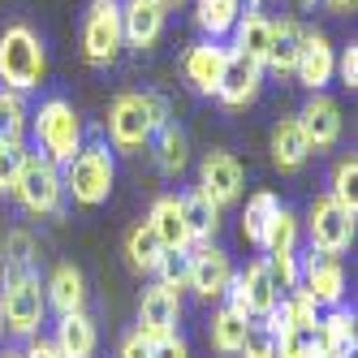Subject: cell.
Segmentation results:
<instances>
[{
	"label": "cell",
	"instance_id": "8",
	"mask_svg": "<svg viewBox=\"0 0 358 358\" xmlns=\"http://www.w3.org/2000/svg\"><path fill=\"white\" fill-rule=\"evenodd\" d=\"M121 48H125L121 0H91V9L83 17V57L91 65H113Z\"/></svg>",
	"mask_w": 358,
	"mask_h": 358
},
{
	"label": "cell",
	"instance_id": "16",
	"mask_svg": "<svg viewBox=\"0 0 358 358\" xmlns=\"http://www.w3.org/2000/svg\"><path fill=\"white\" fill-rule=\"evenodd\" d=\"M259 87H264V69L255 61H246V57H238V52H229L224 73H220V87H216L220 104L224 108H246V104H255Z\"/></svg>",
	"mask_w": 358,
	"mask_h": 358
},
{
	"label": "cell",
	"instance_id": "7",
	"mask_svg": "<svg viewBox=\"0 0 358 358\" xmlns=\"http://www.w3.org/2000/svg\"><path fill=\"white\" fill-rule=\"evenodd\" d=\"M224 294H229V306H234L238 315H246V320H268L276 311V302H280V289H276V280L268 272V259H255L242 272H234Z\"/></svg>",
	"mask_w": 358,
	"mask_h": 358
},
{
	"label": "cell",
	"instance_id": "9",
	"mask_svg": "<svg viewBox=\"0 0 358 358\" xmlns=\"http://www.w3.org/2000/svg\"><path fill=\"white\" fill-rule=\"evenodd\" d=\"M13 194H17V203L31 216H57L61 212V199H65L61 164L43 160V156H31L27 169H22V177H17V186H13Z\"/></svg>",
	"mask_w": 358,
	"mask_h": 358
},
{
	"label": "cell",
	"instance_id": "12",
	"mask_svg": "<svg viewBox=\"0 0 358 358\" xmlns=\"http://www.w3.org/2000/svg\"><path fill=\"white\" fill-rule=\"evenodd\" d=\"M242 186H246V173H242L238 156H229V151H208V156H203V164H199V190L208 194L216 208L238 203Z\"/></svg>",
	"mask_w": 358,
	"mask_h": 358
},
{
	"label": "cell",
	"instance_id": "24",
	"mask_svg": "<svg viewBox=\"0 0 358 358\" xmlns=\"http://www.w3.org/2000/svg\"><path fill=\"white\" fill-rule=\"evenodd\" d=\"M306 160H311V143H306L298 117L276 121V130H272V164L280 173H298Z\"/></svg>",
	"mask_w": 358,
	"mask_h": 358
},
{
	"label": "cell",
	"instance_id": "11",
	"mask_svg": "<svg viewBox=\"0 0 358 358\" xmlns=\"http://www.w3.org/2000/svg\"><path fill=\"white\" fill-rule=\"evenodd\" d=\"M298 289L311 298L315 306H341L345 298V268L337 255H306V264L298 272Z\"/></svg>",
	"mask_w": 358,
	"mask_h": 358
},
{
	"label": "cell",
	"instance_id": "45",
	"mask_svg": "<svg viewBox=\"0 0 358 358\" xmlns=\"http://www.w3.org/2000/svg\"><path fill=\"white\" fill-rule=\"evenodd\" d=\"M0 358H22V350H5V354H0Z\"/></svg>",
	"mask_w": 358,
	"mask_h": 358
},
{
	"label": "cell",
	"instance_id": "43",
	"mask_svg": "<svg viewBox=\"0 0 358 358\" xmlns=\"http://www.w3.org/2000/svg\"><path fill=\"white\" fill-rule=\"evenodd\" d=\"M22 358H61V350L52 341H43V337H31V345L22 350Z\"/></svg>",
	"mask_w": 358,
	"mask_h": 358
},
{
	"label": "cell",
	"instance_id": "36",
	"mask_svg": "<svg viewBox=\"0 0 358 358\" xmlns=\"http://www.w3.org/2000/svg\"><path fill=\"white\" fill-rule=\"evenodd\" d=\"M354 182H358V160H354V156H345V160L337 164V173H332V199H337V203H341V208H345L350 216L358 212Z\"/></svg>",
	"mask_w": 358,
	"mask_h": 358
},
{
	"label": "cell",
	"instance_id": "38",
	"mask_svg": "<svg viewBox=\"0 0 358 358\" xmlns=\"http://www.w3.org/2000/svg\"><path fill=\"white\" fill-rule=\"evenodd\" d=\"M268 272L276 280V289H298V272H302V259H298V250H276L268 255Z\"/></svg>",
	"mask_w": 358,
	"mask_h": 358
},
{
	"label": "cell",
	"instance_id": "2",
	"mask_svg": "<svg viewBox=\"0 0 358 358\" xmlns=\"http://www.w3.org/2000/svg\"><path fill=\"white\" fill-rule=\"evenodd\" d=\"M43 69H48V57L35 27H27V22L5 27V35H0V83H5V91H17V95L35 91L43 83Z\"/></svg>",
	"mask_w": 358,
	"mask_h": 358
},
{
	"label": "cell",
	"instance_id": "19",
	"mask_svg": "<svg viewBox=\"0 0 358 358\" xmlns=\"http://www.w3.org/2000/svg\"><path fill=\"white\" fill-rule=\"evenodd\" d=\"M147 224H151V234L160 238V246L169 255H186L190 250V234H186V216H182V199L177 194H160L151 203Z\"/></svg>",
	"mask_w": 358,
	"mask_h": 358
},
{
	"label": "cell",
	"instance_id": "3",
	"mask_svg": "<svg viewBox=\"0 0 358 358\" xmlns=\"http://www.w3.org/2000/svg\"><path fill=\"white\" fill-rule=\"evenodd\" d=\"M113 182H117V160L108 147H78L73 151V160L65 164L61 173V186L73 203H83V208H99V203H108L113 194Z\"/></svg>",
	"mask_w": 358,
	"mask_h": 358
},
{
	"label": "cell",
	"instance_id": "44",
	"mask_svg": "<svg viewBox=\"0 0 358 358\" xmlns=\"http://www.w3.org/2000/svg\"><path fill=\"white\" fill-rule=\"evenodd\" d=\"M332 9H354V0H328Z\"/></svg>",
	"mask_w": 358,
	"mask_h": 358
},
{
	"label": "cell",
	"instance_id": "40",
	"mask_svg": "<svg viewBox=\"0 0 358 358\" xmlns=\"http://www.w3.org/2000/svg\"><path fill=\"white\" fill-rule=\"evenodd\" d=\"M117 358H151V341L143 337L138 328H134V332H125L121 345H117Z\"/></svg>",
	"mask_w": 358,
	"mask_h": 358
},
{
	"label": "cell",
	"instance_id": "27",
	"mask_svg": "<svg viewBox=\"0 0 358 358\" xmlns=\"http://www.w3.org/2000/svg\"><path fill=\"white\" fill-rule=\"evenodd\" d=\"M276 212H280V199H276L272 190L250 194V199H246V212H242V238H246L250 246H259V250H264L268 224H272V216H276Z\"/></svg>",
	"mask_w": 358,
	"mask_h": 358
},
{
	"label": "cell",
	"instance_id": "10",
	"mask_svg": "<svg viewBox=\"0 0 358 358\" xmlns=\"http://www.w3.org/2000/svg\"><path fill=\"white\" fill-rule=\"evenodd\" d=\"M229 280H234V259L220 250V246H190L186 250V285L199 294V298H224Z\"/></svg>",
	"mask_w": 358,
	"mask_h": 358
},
{
	"label": "cell",
	"instance_id": "4",
	"mask_svg": "<svg viewBox=\"0 0 358 358\" xmlns=\"http://www.w3.org/2000/svg\"><path fill=\"white\" fill-rule=\"evenodd\" d=\"M31 130H35V143L43 147V160H52V164H69L73 151L83 147V121L73 113V104L61 95L43 99L39 113L31 117Z\"/></svg>",
	"mask_w": 358,
	"mask_h": 358
},
{
	"label": "cell",
	"instance_id": "39",
	"mask_svg": "<svg viewBox=\"0 0 358 358\" xmlns=\"http://www.w3.org/2000/svg\"><path fill=\"white\" fill-rule=\"evenodd\" d=\"M151 358H190V345L177 337V332H169V337L151 341Z\"/></svg>",
	"mask_w": 358,
	"mask_h": 358
},
{
	"label": "cell",
	"instance_id": "25",
	"mask_svg": "<svg viewBox=\"0 0 358 358\" xmlns=\"http://www.w3.org/2000/svg\"><path fill=\"white\" fill-rule=\"evenodd\" d=\"M182 199V216H186V234H190V246H208L220 229V208L203 194V190H190V194H177Z\"/></svg>",
	"mask_w": 358,
	"mask_h": 358
},
{
	"label": "cell",
	"instance_id": "6",
	"mask_svg": "<svg viewBox=\"0 0 358 358\" xmlns=\"http://www.w3.org/2000/svg\"><path fill=\"white\" fill-rule=\"evenodd\" d=\"M302 229H306V238H311V250H315V255H341V250H350V242H354V216H350L332 194L311 199Z\"/></svg>",
	"mask_w": 358,
	"mask_h": 358
},
{
	"label": "cell",
	"instance_id": "46",
	"mask_svg": "<svg viewBox=\"0 0 358 358\" xmlns=\"http://www.w3.org/2000/svg\"><path fill=\"white\" fill-rule=\"evenodd\" d=\"M160 5H164V9H169V5H182V0H160Z\"/></svg>",
	"mask_w": 358,
	"mask_h": 358
},
{
	"label": "cell",
	"instance_id": "29",
	"mask_svg": "<svg viewBox=\"0 0 358 358\" xmlns=\"http://www.w3.org/2000/svg\"><path fill=\"white\" fill-rule=\"evenodd\" d=\"M151 138H156V164H160V173H164V177H177V173L186 169V160H190L186 130H177L173 121H164Z\"/></svg>",
	"mask_w": 358,
	"mask_h": 358
},
{
	"label": "cell",
	"instance_id": "28",
	"mask_svg": "<svg viewBox=\"0 0 358 358\" xmlns=\"http://www.w3.org/2000/svg\"><path fill=\"white\" fill-rule=\"evenodd\" d=\"M250 320L246 315H238L234 306H220V311L212 315V350H220V354H242V345H246V337H250Z\"/></svg>",
	"mask_w": 358,
	"mask_h": 358
},
{
	"label": "cell",
	"instance_id": "47",
	"mask_svg": "<svg viewBox=\"0 0 358 358\" xmlns=\"http://www.w3.org/2000/svg\"><path fill=\"white\" fill-rule=\"evenodd\" d=\"M311 5H315V0H302V9H311Z\"/></svg>",
	"mask_w": 358,
	"mask_h": 358
},
{
	"label": "cell",
	"instance_id": "21",
	"mask_svg": "<svg viewBox=\"0 0 358 358\" xmlns=\"http://www.w3.org/2000/svg\"><path fill=\"white\" fill-rule=\"evenodd\" d=\"M43 302L52 306L57 315L83 311V306H87V276L73 264H57L52 276H48V285H43Z\"/></svg>",
	"mask_w": 358,
	"mask_h": 358
},
{
	"label": "cell",
	"instance_id": "32",
	"mask_svg": "<svg viewBox=\"0 0 358 358\" xmlns=\"http://www.w3.org/2000/svg\"><path fill=\"white\" fill-rule=\"evenodd\" d=\"M31 130V108L17 91L0 87V143H27Z\"/></svg>",
	"mask_w": 358,
	"mask_h": 358
},
{
	"label": "cell",
	"instance_id": "35",
	"mask_svg": "<svg viewBox=\"0 0 358 358\" xmlns=\"http://www.w3.org/2000/svg\"><path fill=\"white\" fill-rule=\"evenodd\" d=\"M27 160H31L27 143H0V194H13V186H17L22 169H27Z\"/></svg>",
	"mask_w": 358,
	"mask_h": 358
},
{
	"label": "cell",
	"instance_id": "15",
	"mask_svg": "<svg viewBox=\"0 0 358 358\" xmlns=\"http://www.w3.org/2000/svg\"><path fill=\"white\" fill-rule=\"evenodd\" d=\"M298 125H302L306 143H311V151L337 147V138H341V108H337V99H328L324 91H311V99H306L302 113H298Z\"/></svg>",
	"mask_w": 358,
	"mask_h": 358
},
{
	"label": "cell",
	"instance_id": "33",
	"mask_svg": "<svg viewBox=\"0 0 358 358\" xmlns=\"http://www.w3.org/2000/svg\"><path fill=\"white\" fill-rule=\"evenodd\" d=\"M238 17H242V0H199V9H194V22H199V27L208 31L212 39L229 35Z\"/></svg>",
	"mask_w": 358,
	"mask_h": 358
},
{
	"label": "cell",
	"instance_id": "17",
	"mask_svg": "<svg viewBox=\"0 0 358 358\" xmlns=\"http://www.w3.org/2000/svg\"><path fill=\"white\" fill-rule=\"evenodd\" d=\"M337 73V52L332 43L320 35V31H306L302 35V52H298V65H294V78L306 87V91H324Z\"/></svg>",
	"mask_w": 358,
	"mask_h": 358
},
{
	"label": "cell",
	"instance_id": "26",
	"mask_svg": "<svg viewBox=\"0 0 358 358\" xmlns=\"http://www.w3.org/2000/svg\"><path fill=\"white\" fill-rule=\"evenodd\" d=\"M354 311L332 306L328 315H320V354L324 358H354Z\"/></svg>",
	"mask_w": 358,
	"mask_h": 358
},
{
	"label": "cell",
	"instance_id": "30",
	"mask_svg": "<svg viewBox=\"0 0 358 358\" xmlns=\"http://www.w3.org/2000/svg\"><path fill=\"white\" fill-rule=\"evenodd\" d=\"M164 255H169V250L160 246L156 234H151V224H147V220L130 229V238H125V259H130L134 272H156Z\"/></svg>",
	"mask_w": 358,
	"mask_h": 358
},
{
	"label": "cell",
	"instance_id": "48",
	"mask_svg": "<svg viewBox=\"0 0 358 358\" xmlns=\"http://www.w3.org/2000/svg\"><path fill=\"white\" fill-rule=\"evenodd\" d=\"M0 337H5V324H0Z\"/></svg>",
	"mask_w": 358,
	"mask_h": 358
},
{
	"label": "cell",
	"instance_id": "1",
	"mask_svg": "<svg viewBox=\"0 0 358 358\" xmlns=\"http://www.w3.org/2000/svg\"><path fill=\"white\" fill-rule=\"evenodd\" d=\"M169 121V108L160 95H138V91H125L113 99L108 108V138L117 151H138L151 143V134Z\"/></svg>",
	"mask_w": 358,
	"mask_h": 358
},
{
	"label": "cell",
	"instance_id": "5",
	"mask_svg": "<svg viewBox=\"0 0 358 358\" xmlns=\"http://www.w3.org/2000/svg\"><path fill=\"white\" fill-rule=\"evenodd\" d=\"M43 285L35 272H22V276H5V294H0V324H5L13 337H39V324H43Z\"/></svg>",
	"mask_w": 358,
	"mask_h": 358
},
{
	"label": "cell",
	"instance_id": "14",
	"mask_svg": "<svg viewBox=\"0 0 358 358\" xmlns=\"http://www.w3.org/2000/svg\"><path fill=\"white\" fill-rule=\"evenodd\" d=\"M164 22H169V9L160 0H121V35L138 52L164 35Z\"/></svg>",
	"mask_w": 358,
	"mask_h": 358
},
{
	"label": "cell",
	"instance_id": "42",
	"mask_svg": "<svg viewBox=\"0 0 358 358\" xmlns=\"http://www.w3.org/2000/svg\"><path fill=\"white\" fill-rule=\"evenodd\" d=\"M246 358H272V332H250L246 345H242Z\"/></svg>",
	"mask_w": 358,
	"mask_h": 358
},
{
	"label": "cell",
	"instance_id": "37",
	"mask_svg": "<svg viewBox=\"0 0 358 358\" xmlns=\"http://www.w3.org/2000/svg\"><path fill=\"white\" fill-rule=\"evenodd\" d=\"M22 272H31V234L13 229L5 238V276H22Z\"/></svg>",
	"mask_w": 358,
	"mask_h": 358
},
{
	"label": "cell",
	"instance_id": "23",
	"mask_svg": "<svg viewBox=\"0 0 358 358\" xmlns=\"http://www.w3.org/2000/svg\"><path fill=\"white\" fill-rule=\"evenodd\" d=\"M52 345L61 350V358H91L95 345H99V332H95V320L87 311H69L57 320V337Z\"/></svg>",
	"mask_w": 358,
	"mask_h": 358
},
{
	"label": "cell",
	"instance_id": "13",
	"mask_svg": "<svg viewBox=\"0 0 358 358\" xmlns=\"http://www.w3.org/2000/svg\"><path fill=\"white\" fill-rule=\"evenodd\" d=\"M177 320H182V289L156 280L138 302V332L147 341H160L169 332H177Z\"/></svg>",
	"mask_w": 358,
	"mask_h": 358
},
{
	"label": "cell",
	"instance_id": "31",
	"mask_svg": "<svg viewBox=\"0 0 358 358\" xmlns=\"http://www.w3.org/2000/svg\"><path fill=\"white\" fill-rule=\"evenodd\" d=\"M315 345H320V324H298V328L272 332V358H311Z\"/></svg>",
	"mask_w": 358,
	"mask_h": 358
},
{
	"label": "cell",
	"instance_id": "41",
	"mask_svg": "<svg viewBox=\"0 0 358 358\" xmlns=\"http://www.w3.org/2000/svg\"><path fill=\"white\" fill-rule=\"evenodd\" d=\"M337 73H341V83H345L350 91L358 87V43H350L345 52L337 57Z\"/></svg>",
	"mask_w": 358,
	"mask_h": 358
},
{
	"label": "cell",
	"instance_id": "22",
	"mask_svg": "<svg viewBox=\"0 0 358 358\" xmlns=\"http://www.w3.org/2000/svg\"><path fill=\"white\" fill-rule=\"evenodd\" d=\"M302 22L298 17H280L272 22V43H268V61L264 69H272L276 78H289L294 65H298V52H302Z\"/></svg>",
	"mask_w": 358,
	"mask_h": 358
},
{
	"label": "cell",
	"instance_id": "34",
	"mask_svg": "<svg viewBox=\"0 0 358 358\" xmlns=\"http://www.w3.org/2000/svg\"><path fill=\"white\" fill-rule=\"evenodd\" d=\"M298 234H302V220L289 212V208H280L268 224V238H264V250L276 255V250H298Z\"/></svg>",
	"mask_w": 358,
	"mask_h": 358
},
{
	"label": "cell",
	"instance_id": "18",
	"mask_svg": "<svg viewBox=\"0 0 358 358\" xmlns=\"http://www.w3.org/2000/svg\"><path fill=\"white\" fill-rule=\"evenodd\" d=\"M224 61H229V48H220L216 39H203V43L186 48L182 73H186V83H190L199 95H216L220 73H224Z\"/></svg>",
	"mask_w": 358,
	"mask_h": 358
},
{
	"label": "cell",
	"instance_id": "20",
	"mask_svg": "<svg viewBox=\"0 0 358 358\" xmlns=\"http://www.w3.org/2000/svg\"><path fill=\"white\" fill-rule=\"evenodd\" d=\"M234 52L238 57H246V61H255L264 69V61H268V43H272V17L264 13V9H246L238 22H234Z\"/></svg>",
	"mask_w": 358,
	"mask_h": 358
}]
</instances>
